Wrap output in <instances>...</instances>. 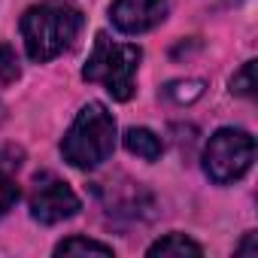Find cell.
<instances>
[{"label":"cell","mask_w":258,"mask_h":258,"mask_svg":"<svg viewBox=\"0 0 258 258\" xmlns=\"http://www.w3.org/2000/svg\"><path fill=\"white\" fill-rule=\"evenodd\" d=\"M55 255H112V246L88 240V237H70L55 246Z\"/></svg>","instance_id":"obj_9"},{"label":"cell","mask_w":258,"mask_h":258,"mask_svg":"<svg viewBox=\"0 0 258 258\" xmlns=\"http://www.w3.org/2000/svg\"><path fill=\"white\" fill-rule=\"evenodd\" d=\"M164 94L170 100H176V103H191V100H198L204 94V82L201 79H176V82H170L164 88Z\"/></svg>","instance_id":"obj_10"},{"label":"cell","mask_w":258,"mask_h":258,"mask_svg":"<svg viewBox=\"0 0 258 258\" xmlns=\"http://www.w3.org/2000/svg\"><path fill=\"white\" fill-rule=\"evenodd\" d=\"M237 252H240V255H246V252H255V234H249V237H246V243H243Z\"/></svg>","instance_id":"obj_14"},{"label":"cell","mask_w":258,"mask_h":258,"mask_svg":"<svg viewBox=\"0 0 258 258\" xmlns=\"http://www.w3.org/2000/svg\"><path fill=\"white\" fill-rule=\"evenodd\" d=\"M79 31L82 16L70 7H31L22 16V40L28 58L37 64L52 61L64 49H70Z\"/></svg>","instance_id":"obj_2"},{"label":"cell","mask_w":258,"mask_h":258,"mask_svg":"<svg viewBox=\"0 0 258 258\" xmlns=\"http://www.w3.org/2000/svg\"><path fill=\"white\" fill-rule=\"evenodd\" d=\"M140 58L143 52L137 46L112 43L106 34H97L88 64L82 67V76L88 82H100L112 94V100H127L134 94V76H137Z\"/></svg>","instance_id":"obj_3"},{"label":"cell","mask_w":258,"mask_h":258,"mask_svg":"<svg viewBox=\"0 0 258 258\" xmlns=\"http://www.w3.org/2000/svg\"><path fill=\"white\" fill-rule=\"evenodd\" d=\"M109 16L121 34H143L164 22L167 0H115Z\"/></svg>","instance_id":"obj_6"},{"label":"cell","mask_w":258,"mask_h":258,"mask_svg":"<svg viewBox=\"0 0 258 258\" xmlns=\"http://www.w3.org/2000/svg\"><path fill=\"white\" fill-rule=\"evenodd\" d=\"M0 121H4V103H0Z\"/></svg>","instance_id":"obj_15"},{"label":"cell","mask_w":258,"mask_h":258,"mask_svg":"<svg viewBox=\"0 0 258 258\" xmlns=\"http://www.w3.org/2000/svg\"><path fill=\"white\" fill-rule=\"evenodd\" d=\"M124 149L137 158H143V161H158L161 152H164V143L149 127H127L124 131Z\"/></svg>","instance_id":"obj_7"},{"label":"cell","mask_w":258,"mask_h":258,"mask_svg":"<svg viewBox=\"0 0 258 258\" xmlns=\"http://www.w3.org/2000/svg\"><path fill=\"white\" fill-rule=\"evenodd\" d=\"M149 255L155 258V255H179V258H185V255H204V249L195 243V240H188L185 234H167V237H161L158 243H152L149 246Z\"/></svg>","instance_id":"obj_8"},{"label":"cell","mask_w":258,"mask_h":258,"mask_svg":"<svg viewBox=\"0 0 258 258\" xmlns=\"http://www.w3.org/2000/svg\"><path fill=\"white\" fill-rule=\"evenodd\" d=\"M79 213V198L76 191L52 176V173H40L34 179V188H31V216L43 225H55V222H64L70 216Z\"/></svg>","instance_id":"obj_5"},{"label":"cell","mask_w":258,"mask_h":258,"mask_svg":"<svg viewBox=\"0 0 258 258\" xmlns=\"http://www.w3.org/2000/svg\"><path fill=\"white\" fill-rule=\"evenodd\" d=\"M231 91L240 94V97H252V94H255V61H246V64L240 67V73H234Z\"/></svg>","instance_id":"obj_11"},{"label":"cell","mask_w":258,"mask_h":258,"mask_svg":"<svg viewBox=\"0 0 258 258\" xmlns=\"http://www.w3.org/2000/svg\"><path fill=\"white\" fill-rule=\"evenodd\" d=\"M115 149V118L103 103H88L73 118L70 131L61 140L64 158L79 170L100 167Z\"/></svg>","instance_id":"obj_1"},{"label":"cell","mask_w":258,"mask_h":258,"mask_svg":"<svg viewBox=\"0 0 258 258\" xmlns=\"http://www.w3.org/2000/svg\"><path fill=\"white\" fill-rule=\"evenodd\" d=\"M16 201H19V185L7 173H0V216H4Z\"/></svg>","instance_id":"obj_13"},{"label":"cell","mask_w":258,"mask_h":258,"mask_svg":"<svg viewBox=\"0 0 258 258\" xmlns=\"http://www.w3.org/2000/svg\"><path fill=\"white\" fill-rule=\"evenodd\" d=\"M252 158H255V140L246 131H237V127H222L207 143L204 170L213 182L228 185V182H237L252 167Z\"/></svg>","instance_id":"obj_4"},{"label":"cell","mask_w":258,"mask_h":258,"mask_svg":"<svg viewBox=\"0 0 258 258\" xmlns=\"http://www.w3.org/2000/svg\"><path fill=\"white\" fill-rule=\"evenodd\" d=\"M22 76V67H19V58L10 46H0V88L16 82Z\"/></svg>","instance_id":"obj_12"}]
</instances>
